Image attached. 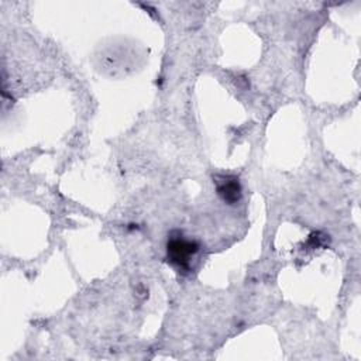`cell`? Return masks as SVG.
<instances>
[{"label": "cell", "instance_id": "cell-2", "mask_svg": "<svg viewBox=\"0 0 361 361\" xmlns=\"http://www.w3.org/2000/svg\"><path fill=\"white\" fill-rule=\"evenodd\" d=\"M216 192L219 197L227 204H235L241 199V185L234 175H216L213 176Z\"/></svg>", "mask_w": 361, "mask_h": 361}, {"label": "cell", "instance_id": "cell-1", "mask_svg": "<svg viewBox=\"0 0 361 361\" xmlns=\"http://www.w3.org/2000/svg\"><path fill=\"white\" fill-rule=\"evenodd\" d=\"M199 248L195 240H189L183 237L182 233L175 231L171 233L166 243V258L179 272L188 274L190 271V261L197 254Z\"/></svg>", "mask_w": 361, "mask_h": 361}]
</instances>
